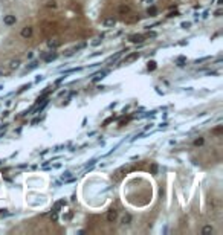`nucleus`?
I'll return each instance as SVG.
<instances>
[{"instance_id":"obj_1","label":"nucleus","mask_w":223,"mask_h":235,"mask_svg":"<svg viewBox=\"0 0 223 235\" xmlns=\"http://www.w3.org/2000/svg\"><path fill=\"white\" fill-rule=\"evenodd\" d=\"M118 12H119V15H129V14L132 12V8H130L129 5L122 3V5H119V8H118Z\"/></svg>"},{"instance_id":"obj_2","label":"nucleus","mask_w":223,"mask_h":235,"mask_svg":"<svg viewBox=\"0 0 223 235\" xmlns=\"http://www.w3.org/2000/svg\"><path fill=\"white\" fill-rule=\"evenodd\" d=\"M139 58V52H133V54H130V55H127L124 60H122V63L124 64H130V63H133Z\"/></svg>"},{"instance_id":"obj_3","label":"nucleus","mask_w":223,"mask_h":235,"mask_svg":"<svg viewBox=\"0 0 223 235\" xmlns=\"http://www.w3.org/2000/svg\"><path fill=\"white\" fill-rule=\"evenodd\" d=\"M116 218H118V211H116V209H110V211L107 212V221H109V223H115Z\"/></svg>"},{"instance_id":"obj_4","label":"nucleus","mask_w":223,"mask_h":235,"mask_svg":"<svg viewBox=\"0 0 223 235\" xmlns=\"http://www.w3.org/2000/svg\"><path fill=\"white\" fill-rule=\"evenodd\" d=\"M32 28L31 26H25L23 29H22V32H20V35L23 37V38H29V37H32Z\"/></svg>"},{"instance_id":"obj_5","label":"nucleus","mask_w":223,"mask_h":235,"mask_svg":"<svg viewBox=\"0 0 223 235\" xmlns=\"http://www.w3.org/2000/svg\"><path fill=\"white\" fill-rule=\"evenodd\" d=\"M3 22H5V25H15V22H17V18H15V15H5V18H3Z\"/></svg>"},{"instance_id":"obj_6","label":"nucleus","mask_w":223,"mask_h":235,"mask_svg":"<svg viewBox=\"0 0 223 235\" xmlns=\"http://www.w3.org/2000/svg\"><path fill=\"white\" fill-rule=\"evenodd\" d=\"M144 38H145L144 35H141V34H134V35H130V38L129 40H130L132 43H142Z\"/></svg>"},{"instance_id":"obj_7","label":"nucleus","mask_w":223,"mask_h":235,"mask_svg":"<svg viewBox=\"0 0 223 235\" xmlns=\"http://www.w3.org/2000/svg\"><path fill=\"white\" fill-rule=\"evenodd\" d=\"M102 25H104V28H113V26L116 25V20L110 17V18H106V20L102 22Z\"/></svg>"},{"instance_id":"obj_8","label":"nucleus","mask_w":223,"mask_h":235,"mask_svg":"<svg viewBox=\"0 0 223 235\" xmlns=\"http://www.w3.org/2000/svg\"><path fill=\"white\" fill-rule=\"evenodd\" d=\"M132 220H133V217H132L130 214H124V215H122V218H121V223H122L124 226H127V225H130V223H132Z\"/></svg>"},{"instance_id":"obj_9","label":"nucleus","mask_w":223,"mask_h":235,"mask_svg":"<svg viewBox=\"0 0 223 235\" xmlns=\"http://www.w3.org/2000/svg\"><path fill=\"white\" fill-rule=\"evenodd\" d=\"M107 74H109L107 70H101V72L95 74V75H93V81H99V79H102L106 75H107Z\"/></svg>"},{"instance_id":"obj_10","label":"nucleus","mask_w":223,"mask_h":235,"mask_svg":"<svg viewBox=\"0 0 223 235\" xmlns=\"http://www.w3.org/2000/svg\"><path fill=\"white\" fill-rule=\"evenodd\" d=\"M57 57H58V55H57V52H50L49 55H45V61H46V63H50V61H54Z\"/></svg>"},{"instance_id":"obj_11","label":"nucleus","mask_w":223,"mask_h":235,"mask_svg":"<svg viewBox=\"0 0 223 235\" xmlns=\"http://www.w3.org/2000/svg\"><path fill=\"white\" fill-rule=\"evenodd\" d=\"M47 46H49L50 49H57V47L60 46V41H57V40H49V41H47Z\"/></svg>"},{"instance_id":"obj_12","label":"nucleus","mask_w":223,"mask_h":235,"mask_svg":"<svg viewBox=\"0 0 223 235\" xmlns=\"http://www.w3.org/2000/svg\"><path fill=\"white\" fill-rule=\"evenodd\" d=\"M18 66H20V60H12V61L9 63V69H11V70L17 69Z\"/></svg>"},{"instance_id":"obj_13","label":"nucleus","mask_w":223,"mask_h":235,"mask_svg":"<svg viewBox=\"0 0 223 235\" xmlns=\"http://www.w3.org/2000/svg\"><path fill=\"white\" fill-rule=\"evenodd\" d=\"M213 231H214V229H213V226L206 225V226H205V228L202 229V234H203V235H206V234H213Z\"/></svg>"},{"instance_id":"obj_14","label":"nucleus","mask_w":223,"mask_h":235,"mask_svg":"<svg viewBox=\"0 0 223 235\" xmlns=\"http://www.w3.org/2000/svg\"><path fill=\"white\" fill-rule=\"evenodd\" d=\"M46 8H49V9H55V8H57V2H55V0H49V2H46Z\"/></svg>"},{"instance_id":"obj_15","label":"nucleus","mask_w":223,"mask_h":235,"mask_svg":"<svg viewBox=\"0 0 223 235\" xmlns=\"http://www.w3.org/2000/svg\"><path fill=\"white\" fill-rule=\"evenodd\" d=\"M147 14H148V15H151V17H153V15H156V14H157L156 6H150V8L147 9Z\"/></svg>"},{"instance_id":"obj_16","label":"nucleus","mask_w":223,"mask_h":235,"mask_svg":"<svg viewBox=\"0 0 223 235\" xmlns=\"http://www.w3.org/2000/svg\"><path fill=\"white\" fill-rule=\"evenodd\" d=\"M156 67H157V64H156V61H148V66H147V69H148L150 72H153V70H156Z\"/></svg>"},{"instance_id":"obj_17","label":"nucleus","mask_w":223,"mask_h":235,"mask_svg":"<svg viewBox=\"0 0 223 235\" xmlns=\"http://www.w3.org/2000/svg\"><path fill=\"white\" fill-rule=\"evenodd\" d=\"M205 144V139L203 137H197L196 141H194V147H202Z\"/></svg>"},{"instance_id":"obj_18","label":"nucleus","mask_w":223,"mask_h":235,"mask_svg":"<svg viewBox=\"0 0 223 235\" xmlns=\"http://www.w3.org/2000/svg\"><path fill=\"white\" fill-rule=\"evenodd\" d=\"M61 179H63L64 182H69V180H72V179H74V176H72V173H64Z\"/></svg>"},{"instance_id":"obj_19","label":"nucleus","mask_w":223,"mask_h":235,"mask_svg":"<svg viewBox=\"0 0 223 235\" xmlns=\"http://www.w3.org/2000/svg\"><path fill=\"white\" fill-rule=\"evenodd\" d=\"M222 131H223V127H222V125H219V127H216V128L213 130V134H216V136H220V134H222Z\"/></svg>"},{"instance_id":"obj_20","label":"nucleus","mask_w":223,"mask_h":235,"mask_svg":"<svg viewBox=\"0 0 223 235\" xmlns=\"http://www.w3.org/2000/svg\"><path fill=\"white\" fill-rule=\"evenodd\" d=\"M37 66H38V63H37V61H34V63H31V64L28 66V69H26V70H32V69H35Z\"/></svg>"},{"instance_id":"obj_21","label":"nucleus","mask_w":223,"mask_h":235,"mask_svg":"<svg viewBox=\"0 0 223 235\" xmlns=\"http://www.w3.org/2000/svg\"><path fill=\"white\" fill-rule=\"evenodd\" d=\"M183 63H185V58H183V57H180V58L177 60V66H180V67H182V66H185Z\"/></svg>"},{"instance_id":"obj_22","label":"nucleus","mask_w":223,"mask_h":235,"mask_svg":"<svg viewBox=\"0 0 223 235\" xmlns=\"http://www.w3.org/2000/svg\"><path fill=\"white\" fill-rule=\"evenodd\" d=\"M156 173H157V165L153 163V165H151V174H156Z\"/></svg>"},{"instance_id":"obj_23","label":"nucleus","mask_w":223,"mask_h":235,"mask_svg":"<svg viewBox=\"0 0 223 235\" xmlns=\"http://www.w3.org/2000/svg\"><path fill=\"white\" fill-rule=\"evenodd\" d=\"M222 9H217V11H216V14H214V15H216V17H220V15H222Z\"/></svg>"},{"instance_id":"obj_24","label":"nucleus","mask_w":223,"mask_h":235,"mask_svg":"<svg viewBox=\"0 0 223 235\" xmlns=\"http://www.w3.org/2000/svg\"><path fill=\"white\" fill-rule=\"evenodd\" d=\"M99 43H101V38H96L95 41H93V43H92V44H93V46H98Z\"/></svg>"},{"instance_id":"obj_25","label":"nucleus","mask_w":223,"mask_h":235,"mask_svg":"<svg viewBox=\"0 0 223 235\" xmlns=\"http://www.w3.org/2000/svg\"><path fill=\"white\" fill-rule=\"evenodd\" d=\"M142 3H144V5H151L153 0H142Z\"/></svg>"},{"instance_id":"obj_26","label":"nucleus","mask_w":223,"mask_h":235,"mask_svg":"<svg viewBox=\"0 0 223 235\" xmlns=\"http://www.w3.org/2000/svg\"><path fill=\"white\" fill-rule=\"evenodd\" d=\"M189 26H191V23H182V28H185V29L189 28Z\"/></svg>"},{"instance_id":"obj_27","label":"nucleus","mask_w":223,"mask_h":235,"mask_svg":"<svg viewBox=\"0 0 223 235\" xmlns=\"http://www.w3.org/2000/svg\"><path fill=\"white\" fill-rule=\"evenodd\" d=\"M147 37H148V38H154V37H156V34H154V32H150Z\"/></svg>"},{"instance_id":"obj_28","label":"nucleus","mask_w":223,"mask_h":235,"mask_svg":"<svg viewBox=\"0 0 223 235\" xmlns=\"http://www.w3.org/2000/svg\"><path fill=\"white\" fill-rule=\"evenodd\" d=\"M43 79H45V77H42V75H40V77H37V79H35V81H37V82H40V81H43Z\"/></svg>"},{"instance_id":"obj_29","label":"nucleus","mask_w":223,"mask_h":235,"mask_svg":"<svg viewBox=\"0 0 223 235\" xmlns=\"http://www.w3.org/2000/svg\"><path fill=\"white\" fill-rule=\"evenodd\" d=\"M223 3V0H217V5H222Z\"/></svg>"},{"instance_id":"obj_30","label":"nucleus","mask_w":223,"mask_h":235,"mask_svg":"<svg viewBox=\"0 0 223 235\" xmlns=\"http://www.w3.org/2000/svg\"><path fill=\"white\" fill-rule=\"evenodd\" d=\"M0 77H3V72H2V70H0Z\"/></svg>"}]
</instances>
